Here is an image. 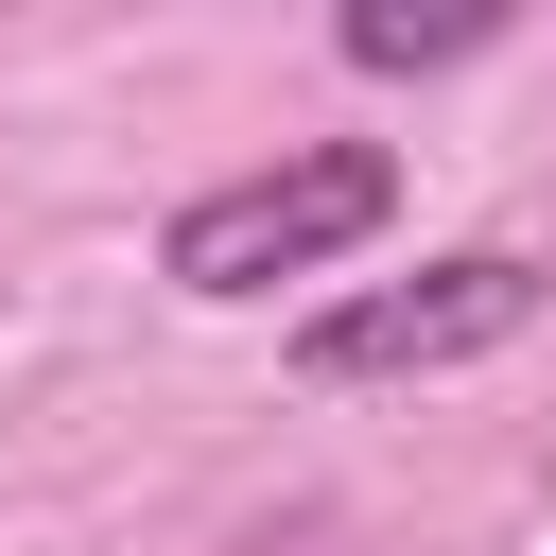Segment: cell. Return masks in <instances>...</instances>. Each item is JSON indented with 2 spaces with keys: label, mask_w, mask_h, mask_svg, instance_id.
I'll return each instance as SVG.
<instances>
[{
  "label": "cell",
  "mask_w": 556,
  "mask_h": 556,
  "mask_svg": "<svg viewBox=\"0 0 556 556\" xmlns=\"http://www.w3.org/2000/svg\"><path fill=\"white\" fill-rule=\"evenodd\" d=\"M400 226V156L382 139H295L261 174H208L174 226H156V278L174 295H278V278H330Z\"/></svg>",
  "instance_id": "1"
},
{
  "label": "cell",
  "mask_w": 556,
  "mask_h": 556,
  "mask_svg": "<svg viewBox=\"0 0 556 556\" xmlns=\"http://www.w3.org/2000/svg\"><path fill=\"white\" fill-rule=\"evenodd\" d=\"M556 313V261L539 243H452L417 278H348L313 330H295V382H434V365H486Z\"/></svg>",
  "instance_id": "2"
},
{
  "label": "cell",
  "mask_w": 556,
  "mask_h": 556,
  "mask_svg": "<svg viewBox=\"0 0 556 556\" xmlns=\"http://www.w3.org/2000/svg\"><path fill=\"white\" fill-rule=\"evenodd\" d=\"M486 52V17H348V70H452Z\"/></svg>",
  "instance_id": "3"
}]
</instances>
